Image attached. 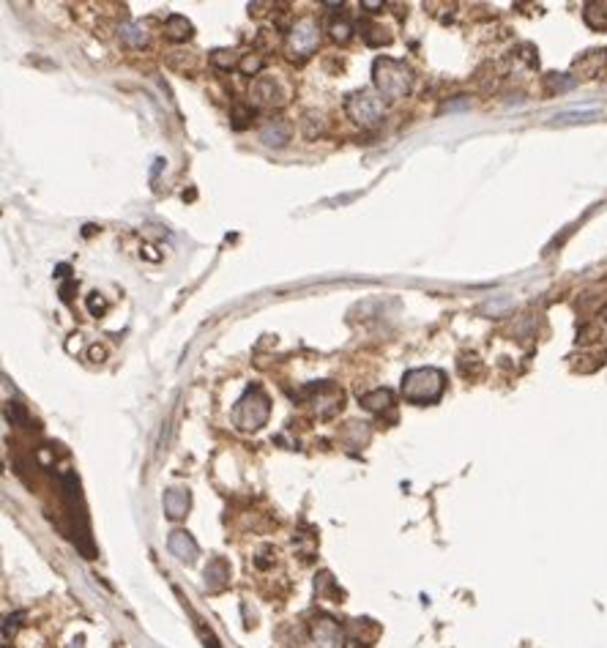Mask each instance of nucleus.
<instances>
[{
  "instance_id": "1",
  "label": "nucleus",
  "mask_w": 607,
  "mask_h": 648,
  "mask_svg": "<svg viewBox=\"0 0 607 648\" xmlns=\"http://www.w3.org/2000/svg\"><path fill=\"white\" fill-rule=\"evenodd\" d=\"M372 85H375L380 99L400 101L413 88V72H410V66H405L403 60L383 55L372 63Z\"/></svg>"
},
{
  "instance_id": "2",
  "label": "nucleus",
  "mask_w": 607,
  "mask_h": 648,
  "mask_svg": "<svg viewBox=\"0 0 607 648\" xmlns=\"http://www.w3.org/2000/svg\"><path fill=\"white\" fill-rule=\"evenodd\" d=\"M446 389V375L438 367H416L403 377V397L413 405H432Z\"/></svg>"
},
{
  "instance_id": "3",
  "label": "nucleus",
  "mask_w": 607,
  "mask_h": 648,
  "mask_svg": "<svg viewBox=\"0 0 607 648\" xmlns=\"http://www.w3.org/2000/svg\"><path fill=\"white\" fill-rule=\"evenodd\" d=\"M268 416H271V397L260 386H249L233 408V424L244 432H257L268 422Z\"/></svg>"
},
{
  "instance_id": "4",
  "label": "nucleus",
  "mask_w": 607,
  "mask_h": 648,
  "mask_svg": "<svg viewBox=\"0 0 607 648\" xmlns=\"http://www.w3.org/2000/svg\"><path fill=\"white\" fill-rule=\"evenodd\" d=\"M63 481V498H66V512H69V520H72V531H74V545L88 558L93 555V542H91V528H88V517H85V509H82V495H79V479L74 474H63L60 476Z\"/></svg>"
},
{
  "instance_id": "5",
  "label": "nucleus",
  "mask_w": 607,
  "mask_h": 648,
  "mask_svg": "<svg viewBox=\"0 0 607 648\" xmlns=\"http://www.w3.org/2000/svg\"><path fill=\"white\" fill-rule=\"evenodd\" d=\"M345 112L353 124L370 129V126L380 124V118H383V101L370 91H358V93H351L345 99Z\"/></svg>"
},
{
  "instance_id": "6",
  "label": "nucleus",
  "mask_w": 607,
  "mask_h": 648,
  "mask_svg": "<svg viewBox=\"0 0 607 648\" xmlns=\"http://www.w3.org/2000/svg\"><path fill=\"white\" fill-rule=\"evenodd\" d=\"M318 41H320V27L315 25V20L301 17L287 33V52H290L293 60L296 58L304 60V58H309L312 52L318 50Z\"/></svg>"
},
{
  "instance_id": "7",
  "label": "nucleus",
  "mask_w": 607,
  "mask_h": 648,
  "mask_svg": "<svg viewBox=\"0 0 607 648\" xmlns=\"http://www.w3.org/2000/svg\"><path fill=\"white\" fill-rule=\"evenodd\" d=\"M301 397H309L312 408H315V413H318L320 419H331L334 413H339V410H342V402H345L342 389H337V386L329 383V380L309 386L306 391H301Z\"/></svg>"
},
{
  "instance_id": "8",
  "label": "nucleus",
  "mask_w": 607,
  "mask_h": 648,
  "mask_svg": "<svg viewBox=\"0 0 607 648\" xmlns=\"http://www.w3.org/2000/svg\"><path fill=\"white\" fill-rule=\"evenodd\" d=\"M285 91L279 88V82L274 77H257L252 82V101L260 107H279L285 104Z\"/></svg>"
},
{
  "instance_id": "9",
  "label": "nucleus",
  "mask_w": 607,
  "mask_h": 648,
  "mask_svg": "<svg viewBox=\"0 0 607 648\" xmlns=\"http://www.w3.org/2000/svg\"><path fill=\"white\" fill-rule=\"evenodd\" d=\"M167 547H170V552L176 555L178 561H183V564H192V561L200 555V547H197V542L192 539L189 531H173L170 539H167Z\"/></svg>"
},
{
  "instance_id": "10",
  "label": "nucleus",
  "mask_w": 607,
  "mask_h": 648,
  "mask_svg": "<svg viewBox=\"0 0 607 648\" xmlns=\"http://www.w3.org/2000/svg\"><path fill=\"white\" fill-rule=\"evenodd\" d=\"M189 506H192V495H189V490H183V487H173V490H167V493H164V514H167L170 520H183V517H186V512H189Z\"/></svg>"
},
{
  "instance_id": "11",
  "label": "nucleus",
  "mask_w": 607,
  "mask_h": 648,
  "mask_svg": "<svg viewBox=\"0 0 607 648\" xmlns=\"http://www.w3.org/2000/svg\"><path fill=\"white\" fill-rule=\"evenodd\" d=\"M312 632H315V640H318L323 648H342V632H339V626L334 621H329V618L315 621Z\"/></svg>"
},
{
  "instance_id": "12",
  "label": "nucleus",
  "mask_w": 607,
  "mask_h": 648,
  "mask_svg": "<svg viewBox=\"0 0 607 648\" xmlns=\"http://www.w3.org/2000/svg\"><path fill=\"white\" fill-rule=\"evenodd\" d=\"M260 143L266 145H274V148H282L290 143V126L285 121H271L260 129Z\"/></svg>"
},
{
  "instance_id": "13",
  "label": "nucleus",
  "mask_w": 607,
  "mask_h": 648,
  "mask_svg": "<svg viewBox=\"0 0 607 648\" xmlns=\"http://www.w3.org/2000/svg\"><path fill=\"white\" fill-rule=\"evenodd\" d=\"M118 36H121V41H124V44L134 47V50H140V47H145V44H148V30L140 25V22H134V20L121 22Z\"/></svg>"
},
{
  "instance_id": "14",
  "label": "nucleus",
  "mask_w": 607,
  "mask_h": 648,
  "mask_svg": "<svg viewBox=\"0 0 607 648\" xmlns=\"http://www.w3.org/2000/svg\"><path fill=\"white\" fill-rule=\"evenodd\" d=\"M361 405L372 413H383V410H391L394 408V394L389 389H375V391H367V394H358Z\"/></svg>"
},
{
  "instance_id": "15",
  "label": "nucleus",
  "mask_w": 607,
  "mask_h": 648,
  "mask_svg": "<svg viewBox=\"0 0 607 648\" xmlns=\"http://www.w3.org/2000/svg\"><path fill=\"white\" fill-rule=\"evenodd\" d=\"M192 33H195V27H192V22L183 14H170L167 17V22H164V36L167 39H173V41H189Z\"/></svg>"
},
{
  "instance_id": "16",
  "label": "nucleus",
  "mask_w": 607,
  "mask_h": 648,
  "mask_svg": "<svg viewBox=\"0 0 607 648\" xmlns=\"http://www.w3.org/2000/svg\"><path fill=\"white\" fill-rule=\"evenodd\" d=\"M228 580H230V569L225 561L216 558V561L208 564V569H205V588L208 591H222L228 585Z\"/></svg>"
},
{
  "instance_id": "17",
  "label": "nucleus",
  "mask_w": 607,
  "mask_h": 648,
  "mask_svg": "<svg viewBox=\"0 0 607 648\" xmlns=\"http://www.w3.org/2000/svg\"><path fill=\"white\" fill-rule=\"evenodd\" d=\"M582 20L585 25L594 27V30H605L607 27V3H588L585 11H582Z\"/></svg>"
},
{
  "instance_id": "18",
  "label": "nucleus",
  "mask_w": 607,
  "mask_h": 648,
  "mask_svg": "<svg viewBox=\"0 0 607 648\" xmlns=\"http://www.w3.org/2000/svg\"><path fill=\"white\" fill-rule=\"evenodd\" d=\"M208 58H211V63H214L216 69H222V72H230V69H238V66H241V55H235L233 50H214Z\"/></svg>"
},
{
  "instance_id": "19",
  "label": "nucleus",
  "mask_w": 607,
  "mask_h": 648,
  "mask_svg": "<svg viewBox=\"0 0 607 648\" xmlns=\"http://www.w3.org/2000/svg\"><path fill=\"white\" fill-rule=\"evenodd\" d=\"M3 416H6V422L11 424V427H17V424H27V410L22 402H6V408H3Z\"/></svg>"
},
{
  "instance_id": "20",
  "label": "nucleus",
  "mask_w": 607,
  "mask_h": 648,
  "mask_svg": "<svg viewBox=\"0 0 607 648\" xmlns=\"http://www.w3.org/2000/svg\"><path fill=\"white\" fill-rule=\"evenodd\" d=\"M361 36L370 47H378V44H389L391 36H386V30L380 25H361Z\"/></svg>"
},
{
  "instance_id": "21",
  "label": "nucleus",
  "mask_w": 607,
  "mask_h": 648,
  "mask_svg": "<svg viewBox=\"0 0 607 648\" xmlns=\"http://www.w3.org/2000/svg\"><path fill=\"white\" fill-rule=\"evenodd\" d=\"M263 63H266V60H263V55H252V52H249V55H241V66H238V72H241V74H247V77H254L260 69H263Z\"/></svg>"
},
{
  "instance_id": "22",
  "label": "nucleus",
  "mask_w": 607,
  "mask_h": 648,
  "mask_svg": "<svg viewBox=\"0 0 607 648\" xmlns=\"http://www.w3.org/2000/svg\"><path fill=\"white\" fill-rule=\"evenodd\" d=\"M329 30H331V39H334V41L345 44V41L351 39V33H353V25H351L348 20H334Z\"/></svg>"
},
{
  "instance_id": "23",
  "label": "nucleus",
  "mask_w": 607,
  "mask_h": 648,
  "mask_svg": "<svg viewBox=\"0 0 607 648\" xmlns=\"http://www.w3.org/2000/svg\"><path fill=\"white\" fill-rule=\"evenodd\" d=\"M85 304H88V312H91L93 318H99V315H104V312H107V301L101 299L99 293H91Z\"/></svg>"
},
{
  "instance_id": "24",
  "label": "nucleus",
  "mask_w": 607,
  "mask_h": 648,
  "mask_svg": "<svg viewBox=\"0 0 607 648\" xmlns=\"http://www.w3.org/2000/svg\"><path fill=\"white\" fill-rule=\"evenodd\" d=\"M509 306H511V299L490 301V304H484V306H481V315H498V312H504V309H509Z\"/></svg>"
},
{
  "instance_id": "25",
  "label": "nucleus",
  "mask_w": 607,
  "mask_h": 648,
  "mask_svg": "<svg viewBox=\"0 0 607 648\" xmlns=\"http://www.w3.org/2000/svg\"><path fill=\"white\" fill-rule=\"evenodd\" d=\"M249 118H252V110H247V107H235V110H233V126H235V129H244Z\"/></svg>"
},
{
  "instance_id": "26",
  "label": "nucleus",
  "mask_w": 607,
  "mask_h": 648,
  "mask_svg": "<svg viewBox=\"0 0 607 648\" xmlns=\"http://www.w3.org/2000/svg\"><path fill=\"white\" fill-rule=\"evenodd\" d=\"M468 104H471V101L465 99V96H459L457 101H446V104H443L440 110H443V112H452V110H465Z\"/></svg>"
},
{
  "instance_id": "27",
  "label": "nucleus",
  "mask_w": 607,
  "mask_h": 648,
  "mask_svg": "<svg viewBox=\"0 0 607 648\" xmlns=\"http://www.w3.org/2000/svg\"><path fill=\"white\" fill-rule=\"evenodd\" d=\"M74 290H77V282H66V285L60 287V299H63V301H72V299H74V296H72Z\"/></svg>"
},
{
  "instance_id": "28",
  "label": "nucleus",
  "mask_w": 607,
  "mask_h": 648,
  "mask_svg": "<svg viewBox=\"0 0 607 648\" xmlns=\"http://www.w3.org/2000/svg\"><path fill=\"white\" fill-rule=\"evenodd\" d=\"M104 356H107V350L99 348V345H93V348L88 350V358H91V361H101Z\"/></svg>"
},
{
  "instance_id": "29",
  "label": "nucleus",
  "mask_w": 607,
  "mask_h": 648,
  "mask_svg": "<svg viewBox=\"0 0 607 648\" xmlns=\"http://www.w3.org/2000/svg\"><path fill=\"white\" fill-rule=\"evenodd\" d=\"M361 8H367L370 14H380V8H383V3H370V0H364V3H361Z\"/></svg>"
},
{
  "instance_id": "30",
  "label": "nucleus",
  "mask_w": 607,
  "mask_h": 648,
  "mask_svg": "<svg viewBox=\"0 0 607 648\" xmlns=\"http://www.w3.org/2000/svg\"><path fill=\"white\" fill-rule=\"evenodd\" d=\"M55 276H69V266H58V274Z\"/></svg>"
},
{
  "instance_id": "31",
  "label": "nucleus",
  "mask_w": 607,
  "mask_h": 648,
  "mask_svg": "<svg viewBox=\"0 0 607 648\" xmlns=\"http://www.w3.org/2000/svg\"><path fill=\"white\" fill-rule=\"evenodd\" d=\"M602 315H605V320H607V306H605V309H602Z\"/></svg>"
}]
</instances>
